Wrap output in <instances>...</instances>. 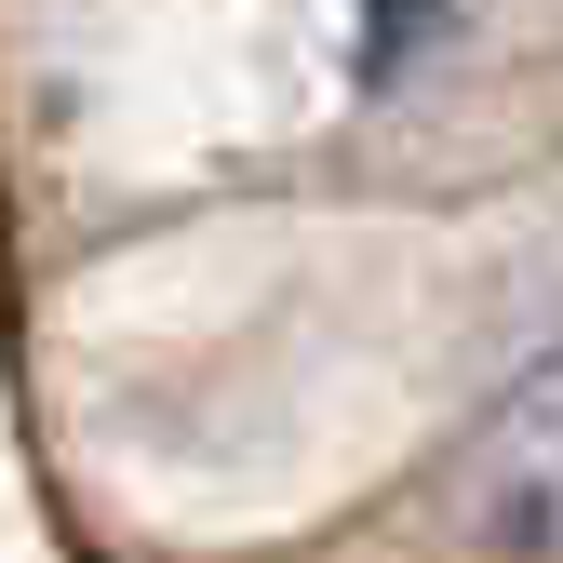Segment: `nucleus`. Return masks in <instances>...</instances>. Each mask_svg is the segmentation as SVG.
I'll return each instance as SVG.
<instances>
[{
    "mask_svg": "<svg viewBox=\"0 0 563 563\" xmlns=\"http://www.w3.org/2000/svg\"><path fill=\"white\" fill-rule=\"evenodd\" d=\"M443 523L470 550H497V563H550L563 550V349L523 363L470 416V443L443 456Z\"/></svg>",
    "mask_w": 563,
    "mask_h": 563,
    "instance_id": "f257e3e1",
    "label": "nucleus"
}]
</instances>
